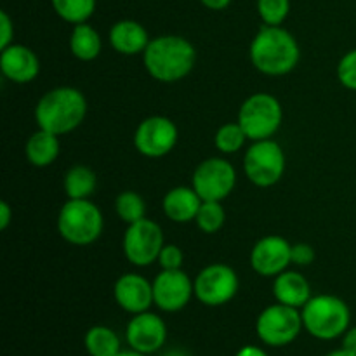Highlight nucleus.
Instances as JSON below:
<instances>
[{
	"instance_id": "obj_1",
	"label": "nucleus",
	"mask_w": 356,
	"mask_h": 356,
	"mask_svg": "<svg viewBox=\"0 0 356 356\" xmlns=\"http://www.w3.org/2000/svg\"><path fill=\"white\" fill-rule=\"evenodd\" d=\"M143 61L153 79L172 83L190 75L197 61V51L184 37L162 35L149 42L143 54Z\"/></svg>"
},
{
	"instance_id": "obj_2",
	"label": "nucleus",
	"mask_w": 356,
	"mask_h": 356,
	"mask_svg": "<svg viewBox=\"0 0 356 356\" xmlns=\"http://www.w3.org/2000/svg\"><path fill=\"white\" fill-rule=\"evenodd\" d=\"M299 56L298 42L282 26L264 24L250 44V61L261 73L270 76L291 73L298 66Z\"/></svg>"
},
{
	"instance_id": "obj_3",
	"label": "nucleus",
	"mask_w": 356,
	"mask_h": 356,
	"mask_svg": "<svg viewBox=\"0 0 356 356\" xmlns=\"http://www.w3.org/2000/svg\"><path fill=\"white\" fill-rule=\"evenodd\" d=\"M87 113L86 96L75 87H56L38 99L35 120L38 129L56 136L75 131Z\"/></svg>"
},
{
	"instance_id": "obj_4",
	"label": "nucleus",
	"mask_w": 356,
	"mask_h": 356,
	"mask_svg": "<svg viewBox=\"0 0 356 356\" xmlns=\"http://www.w3.org/2000/svg\"><path fill=\"white\" fill-rule=\"evenodd\" d=\"M302 323L313 337L332 341L341 337L350 327L351 313L343 299L330 294L315 296L302 306Z\"/></svg>"
},
{
	"instance_id": "obj_5",
	"label": "nucleus",
	"mask_w": 356,
	"mask_h": 356,
	"mask_svg": "<svg viewBox=\"0 0 356 356\" xmlns=\"http://www.w3.org/2000/svg\"><path fill=\"white\" fill-rule=\"evenodd\" d=\"M103 214L96 204L86 200H70L58 216L59 235L72 245H90L103 233Z\"/></svg>"
},
{
	"instance_id": "obj_6",
	"label": "nucleus",
	"mask_w": 356,
	"mask_h": 356,
	"mask_svg": "<svg viewBox=\"0 0 356 356\" xmlns=\"http://www.w3.org/2000/svg\"><path fill=\"white\" fill-rule=\"evenodd\" d=\"M282 118L284 113L280 101L266 92H257L247 97L238 111V124L250 141L273 138L275 132L280 129Z\"/></svg>"
},
{
	"instance_id": "obj_7",
	"label": "nucleus",
	"mask_w": 356,
	"mask_h": 356,
	"mask_svg": "<svg viewBox=\"0 0 356 356\" xmlns=\"http://www.w3.org/2000/svg\"><path fill=\"white\" fill-rule=\"evenodd\" d=\"M243 170L250 183L256 186H273L285 172L284 149L273 139L254 141V145L247 149L243 156Z\"/></svg>"
},
{
	"instance_id": "obj_8",
	"label": "nucleus",
	"mask_w": 356,
	"mask_h": 356,
	"mask_svg": "<svg viewBox=\"0 0 356 356\" xmlns=\"http://www.w3.org/2000/svg\"><path fill=\"white\" fill-rule=\"evenodd\" d=\"M302 327H305L302 315L298 312V308L277 302L273 306H268L257 316L256 332L264 344L280 348L298 339Z\"/></svg>"
},
{
	"instance_id": "obj_9",
	"label": "nucleus",
	"mask_w": 356,
	"mask_h": 356,
	"mask_svg": "<svg viewBox=\"0 0 356 356\" xmlns=\"http://www.w3.org/2000/svg\"><path fill=\"white\" fill-rule=\"evenodd\" d=\"M163 245L162 228L146 218L129 225L125 232L124 254L134 266L145 268L153 264V261H159Z\"/></svg>"
},
{
	"instance_id": "obj_10",
	"label": "nucleus",
	"mask_w": 356,
	"mask_h": 356,
	"mask_svg": "<svg viewBox=\"0 0 356 356\" xmlns=\"http://www.w3.org/2000/svg\"><path fill=\"white\" fill-rule=\"evenodd\" d=\"M193 188L202 200L221 202L235 190L236 170L228 160L207 159L195 169Z\"/></svg>"
},
{
	"instance_id": "obj_11",
	"label": "nucleus",
	"mask_w": 356,
	"mask_h": 356,
	"mask_svg": "<svg viewBox=\"0 0 356 356\" xmlns=\"http://www.w3.org/2000/svg\"><path fill=\"white\" fill-rule=\"evenodd\" d=\"M238 292V277L226 264H211L195 278V296L205 306H222Z\"/></svg>"
},
{
	"instance_id": "obj_12",
	"label": "nucleus",
	"mask_w": 356,
	"mask_h": 356,
	"mask_svg": "<svg viewBox=\"0 0 356 356\" xmlns=\"http://www.w3.org/2000/svg\"><path fill=\"white\" fill-rule=\"evenodd\" d=\"M177 138H179V132L170 118L153 115L138 125L134 134V146L141 155L148 159H160L172 152L174 146L177 145Z\"/></svg>"
},
{
	"instance_id": "obj_13",
	"label": "nucleus",
	"mask_w": 356,
	"mask_h": 356,
	"mask_svg": "<svg viewBox=\"0 0 356 356\" xmlns=\"http://www.w3.org/2000/svg\"><path fill=\"white\" fill-rule=\"evenodd\" d=\"M193 294L195 282L183 270H162L153 282V299L162 312H179Z\"/></svg>"
},
{
	"instance_id": "obj_14",
	"label": "nucleus",
	"mask_w": 356,
	"mask_h": 356,
	"mask_svg": "<svg viewBox=\"0 0 356 356\" xmlns=\"http://www.w3.org/2000/svg\"><path fill=\"white\" fill-rule=\"evenodd\" d=\"M125 337L131 350L143 355H152L162 350L167 341V325L155 313H138L129 322Z\"/></svg>"
},
{
	"instance_id": "obj_15",
	"label": "nucleus",
	"mask_w": 356,
	"mask_h": 356,
	"mask_svg": "<svg viewBox=\"0 0 356 356\" xmlns=\"http://www.w3.org/2000/svg\"><path fill=\"white\" fill-rule=\"evenodd\" d=\"M292 245L278 235L261 238L250 252L252 270L261 277H277L292 263Z\"/></svg>"
},
{
	"instance_id": "obj_16",
	"label": "nucleus",
	"mask_w": 356,
	"mask_h": 356,
	"mask_svg": "<svg viewBox=\"0 0 356 356\" xmlns=\"http://www.w3.org/2000/svg\"><path fill=\"white\" fill-rule=\"evenodd\" d=\"M113 296L117 305L124 312L138 315L148 312L155 302L153 299V284L138 273H125L115 282Z\"/></svg>"
},
{
	"instance_id": "obj_17",
	"label": "nucleus",
	"mask_w": 356,
	"mask_h": 356,
	"mask_svg": "<svg viewBox=\"0 0 356 356\" xmlns=\"http://www.w3.org/2000/svg\"><path fill=\"white\" fill-rule=\"evenodd\" d=\"M0 70L3 76L16 83H30L40 72V61L30 47L21 44H10L2 49Z\"/></svg>"
},
{
	"instance_id": "obj_18",
	"label": "nucleus",
	"mask_w": 356,
	"mask_h": 356,
	"mask_svg": "<svg viewBox=\"0 0 356 356\" xmlns=\"http://www.w3.org/2000/svg\"><path fill=\"white\" fill-rule=\"evenodd\" d=\"M149 42L152 40H149L148 37V31H146V28L143 26L141 23H138V21H117L110 30V44L118 54H145Z\"/></svg>"
},
{
	"instance_id": "obj_19",
	"label": "nucleus",
	"mask_w": 356,
	"mask_h": 356,
	"mask_svg": "<svg viewBox=\"0 0 356 356\" xmlns=\"http://www.w3.org/2000/svg\"><path fill=\"white\" fill-rule=\"evenodd\" d=\"M200 195L195 191V188L176 186L163 197L162 207L167 218L174 222H190L195 221L198 214V209L202 205Z\"/></svg>"
},
{
	"instance_id": "obj_20",
	"label": "nucleus",
	"mask_w": 356,
	"mask_h": 356,
	"mask_svg": "<svg viewBox=\"0 0 356 356\" xmlns=\"http://www.w3.org/2000/svg\"><path fill=\"white\" fill-rule=\"evenodd\" d=\"M273 296L282 305L299 309L312 299V287L298 271H282L275 277Z\"/></svg>"
},
{
	"instance_id": "obj_21",
	"label": "nucleus",
	"mask_w": 356,
	"mask_h": 356,
	"mask_svg": "<svg viewBox=\"0 0 356 356\" xmlns=\"http://www.w3.org/2000/svg\"><path fill=\"white\" fill-rule=\"evenodd\" d=\"M24 152H26V159L35 167L51 165L59 155L58 136L44 131V129H38L26 141V149Z\"/></svg>"
},
{
	"instance_id": "obj_22",
	"label": "nucleus",
	"mask_w": 356,
	"mask_h": 356,
	"mask_svg": "<svg viewBox=\"0 0 356 356\" xmlns=\"http://www.w3.org/2000/svg\"><path fill=\"white\" fill-rule=\"evenodd\" d=\"M70 49L80 61H92L101 52V37L90 24H75L70 37Z\"/></svg>"
},
{
	"instance_id": "obj_23",
	"label": "nucleus",
	"mask_w": 356,
	"mask_h": 356,
	"mask_svg": "<svg viewBox=\"0 0 356 356\" xmlns=\"http://www.w3.org/2000/svg\"><path fill=\"white\" fill-rule=\"evenodd\" d=\"M63 184L70 200H86L96 190L97 177L90 167L75 165L66 172Z\"/></svg>"
},
{
	"instance_id": "obj_24",
	"label": "nucleus",
	"mask_w": 356,
	"mask_h": 356,
	"mask_svg": "<svg viewBox=\"0 0 356 356\" xmlns=\"http://www.w3.org/2000/svg\"><path fill=\"white\" fill-rule=\"evenodd\" d=\"M83 344L90 356H117L122 351L117 332L104 325L90 327L83 337Z\"/></svg>"
},
{
	"instance_id": "obj_25",
	"label": "nucleus",
	"mask_w": 356,
	"mask_h": 356,
	"mask_svg": "<svg viewBox=\"0 0 356 356\" xmlns=\"http://www.w3.org/2000/svg\"><path fill=\"white\" fill-rule=\"evenodd\" d=\"M52 9L66 23H87L96 10V0H51Z\"/></svg>"
},
{
	"instance_id": "obj_26",
	"label": "nucleus",
	"mask_w": 356,
	"mask_h": 356,
	"mask_svg": "<svg viewBox=\"0 0 356 356\" xmlns=\"http://www.w3.org/2000/svg\"><path fill=\"white\" fill-rule=\"evenodd\" d=\"M115 211L122 221L132 225L145 219L146 204L136 191H122L115 200Z\"/></svg>"
},
{
	"instance_id": "obj_27",
	"label": "nucleus",
	"mask_w": 356,
	"mask_h": 356,
	"mask_svg": "<svg viewBox=\"0 0 356 356\" xmlns=\"http://www.w3.org/2000/svg\"><path fill=\"white\" fill-rule=\"evenodd\" d=\"M247 134L243 132L242 125L238 122H232V124H225L222 127H219V131L216 132V148L219 149L225 155L229 153H236L247 141Z\"/></svg>"
},
{
	"instance_id": "obj_28",
	"label": "nucleus",
	"mask_w": 356,
	"mask_h": 356,
	"mask_svg": "<svg viewBox=\"0 0 356 356\" xmlns=\"http://www.w3.org/2000/svg\"><path fill=\"white\" fill-rule=\"evenodd\" d=\"M226 219V212L222 209L221 202L216 200H204L202 202L198 214L195 218L198 228L204 233H216L222 228Z\"/></svg>"
},
{
	"instance_id": "obj_29",
	"label": "nucleus",
	"mask_w": 356,
	"mask_h": 356,
	"mask_svg": "<svg viewBox=\"0 0 356 356\" xmlns=\"http://www.w3.org/2000/svg\"><path fill=\"white\" fill-rule=\"evenodd\" d=\"M291 0H257V13L264 24L280 26L289 16Z\"/></svg>"
},
{
	"instance_id": "obj_30",
	"label": "nucleus",
	"mask_w": 356,
	"mask_h": 356,
	"mask_svg": "<svg viewBox=\"0 0 356 356\" xmlns=\"http://www.w3.org/2000/svg\"><path fill=\"white\" fill-rule=\"evenodd\" d=\"M337 79L346 89L356 90V49L341 58L337 65Z\"/></svg>"
},
{
	"instance_id": "obj_31",
	"label": "nucleus",
	"mask_w": 356,
	"mask_h": 356,
	"mask_svg": "<svg viewBox=\"0 0 356 356\" xmlns=\"http://www.w3.org/2000/svg\"><path fill=\"white\" fill-rule=\"evenodd\" d=\"M183 259V250L179 247L174 245V243H165L160 250L159 264L162 266V270H181Z\"/></svg>"
},
{
	"instance_id": "obj_32",
	"label": "nucleus",
	"mask_w": 356,
	"mask_h": 356,
	"mask_svg": "<svg viewBox=\"0 0 356 356\" xmlns=\"http://www.w3.org/2000/svg\"><path fill=\"white\" fill-rule=\"evenodd\" d=\"M291 257L296 266H309L315 261V249L309 243H294Z\"/></svg>"
},
{
	"instance_id": "obj_33",
	"label": "nucleus",
	"mask_w": 356,
	"mask_h": 356,
	"mask_svg": "<svg viewBox=\"0 0 356 356\" xmlns=\"http://www.w3.org/2000/svg\"><path fill=\"white\" fill-rule=\"evenodd\" d=\"M14 38V24L13 19L6 10L0 13V49H6L13 44Z\"/></svg>"
},
{
	"instance_id": "obj_34",
	"label": "nucleus",
	"mask_w": 356,
	"mask_h": 356,
	"mask_svg": "<svg viewBox=\"0 0 356 356\" xmlns=\"http://www.w3.org/2000/svg\"><path fill=\"white\" fill-rule=\"evenodd\" d=\"M10 218H13V209L6 200L0 202V229H7Z\"/></svg>"
},
{
	"instance_id": "obj_35",
	"label": "nucleus",
	"mask_w": 356,
	"mask_h": 356,
	"mask_svg": "<svg viewBox=\"0 0 356 356\" xmlns=\"http://www.w3.org/2000/svg\"><path fill=\"white\" fill-rule=\"evenodd\" d=\"M343 348L356 355V327L348 329L346 332L343 334Z\"/></svg>"
},
{
	"instance_id": "obj_36",
	"label": "nucleus",
	"mask_w": 356,
	"mask_h": 356,
	"mask_svg": "<svg viewBox=\"0 0 356 356\" xmlns=\"http://www.w3.org/2000/svg\"><path fill=\"white\" fill-rule=\"evenodd\" d=\"M200 2L211 10H222L232 3V0H200Z\"/></svg>"
},
{
	"instance_id": "obj_37",
	"label": "nucleus",
	"mask_w": 356,
	"mask_h": 356,
	"mask_svg": "<svg viewBox=\"0 0 356 356\" xmlns=\"http://www.w3.org/2000/svg\"><path fill=\"white\" fill-rule=\"evenodd\" d=\"M236 356H268V353L257 346H243Z\"/></svg>"
},
{
	"instance_id": "obj_38",
	"label": "nucleus",
	"mask_w": 356,
	"mask_h": 356,
	"mask_svg": "<svg viewBox=\"0 0 356 356\" xmlns=\"http://www.w3.org/2000/svg\"><path fill=\"white\" fill-rule=\"evenodd\" d=\"M327 356H356V355H355V353H351V351L344 350V348H341V350L332 351V353H329Z\"/></svg>"
},
{
	"instance_id": "obj_39",
	"label": "nucleus",
	"mask_w": 356,
	"mask_h": 356,
	"mask_svg": "<svg viewBox=\"0 0 356 356\" xmlns=\"http://www.w3.org/2000/svg\"><path fill=\"white\" fill-rule=\"evenodd\" d=\"M117 356H148V355H143L136 350H129V351H120Z\"/></svg>"
},
{
	"instance_id": "obj_40",
	"label": "nucleus",
	"mask_w": 356,
	"mask_h": 356,
	"mask_svg": "<svg viewBox=\"0 0 356 356\" xmlns=\"http://www.w3.org/2000/svg\"><path fill=\"white\" fill-rule=\"evenodd\" d=\"M163 356H190V355L183 350H170L169 353H165Z\"/></svg>"
}]
</instances>
